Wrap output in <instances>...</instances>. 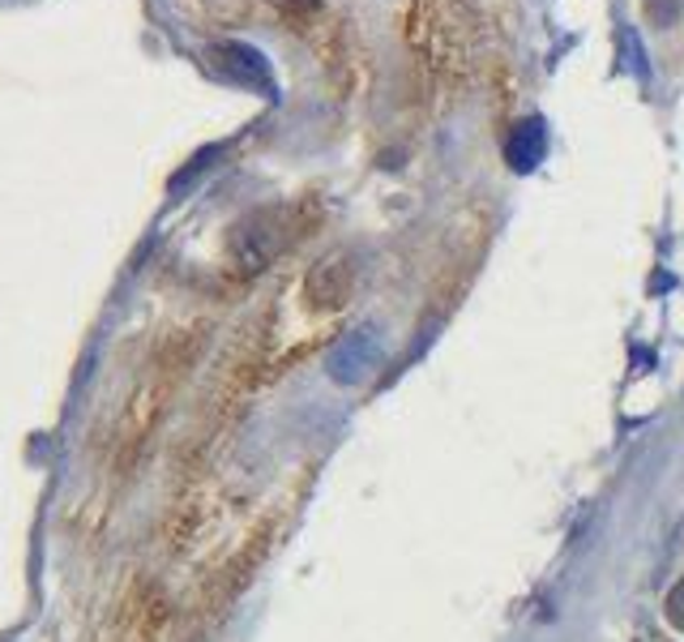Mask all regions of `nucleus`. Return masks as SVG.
I'll return each instance as SVG.
<instances>
[{
    "label": "nucleus",
    "instance_id": "4",
    "mask_svg": "<svg viewBox=\"0 0 684 642\" xmlns=\"http://www.w3.org/2000/svg\"><path fill=\"white\" fill-rule=\"evenodd\" d=\"M346 360H351V368L342 373V381H359V377L377 364V343H372V335H351L339 352L330 356V368H339V364H346Z\"/></svg>",
    "mask_w": 684,
    "mask_h": 642
},
{
    "label": "nucleus",
    "instance_id": "1",
    "mask_svg": "<svg viewBox=\"0 0 684 642\" xmlns=\"http://www.w3.org/2000/svg\"><path fill=\"white\" fill-rule=\"evenodd\" d=\"M282 249V211H257L231 231V257L244 270H262Z\"/></svg>",
    "mask_w": 684,
    "mask_h": 642
},
{
    "label": "nucleus",
    "instance_id": "5",
    "mask_svg": "<svg viewBox=\"0 0 684 642\" xmlns=\"http://www.w3.org/2000/svg\"><path fill=\"white\" fill-rule=\"evenodd\" d=\"M668 621H672L676 630H684V582H676L672 595H668Z\"/></svg>",
    "mask_w": 684,
    "mask_h": 642
},
{
    "label": "nucleus",
    "instance_id": "2",
    "mask_svg": "<svg viewBox=\"0 0 684 642\" xmlns=\"http://www.w3.org/2000/svg\"><path fill=\"white\" fill-rule=\"evenodd\" d=\"M214 70L240 86H253V90H270V65L257 48H244V43H218L214 52Z\"/></svg>",
    "mask_w": 684,
    "mask_h": 642
},
{
    "label": "nucleus",
    "instance_id": "3",
    "mask_svg": "<svg viewBox=\"0 0 684 642\" xmlns=\"http://www.w3.org/2000/svg\"><path fill=\"white\" fill-rule=\"evenodd\" d=\"M544 154H547V129L540 116H527V121H518V125L509 129V138H505V159H509L514 172H535V167L544 163Z\"/></svg>",
    "mask_w": 684,
    "mask_h": 642
}]
</instances>
